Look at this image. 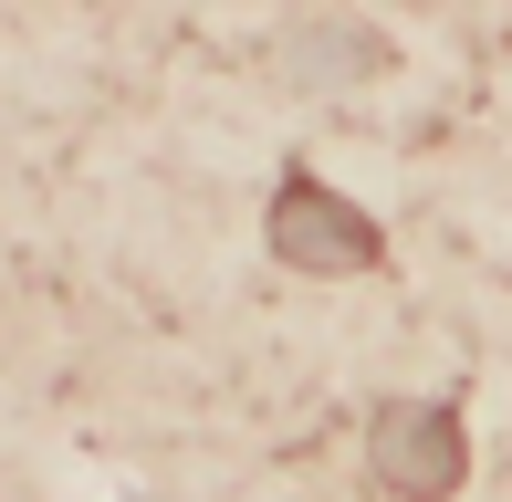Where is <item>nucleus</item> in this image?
Returning <instances> with one entry per match:
<instances>
[{"mask_svg":"<svg viewBox=\"0 0 512 502\" xmlns=\"http://www.w3.org/2000/svg\"><path fill=\"white\" fill-rule=\"evenodd\" d=\"M272 251H283V262H314V272H356L366 251H377V231H366V220L345 210L335 189L293 178V189L272 199Z\"/></svg>","mask_w":512,"mask_h":502,"instance_id":"obj_1","label":"nucleus"},{"mask_svg":"<svg viewBox=\"0 0 512 502\" xmlns=\"http://www.w3.org/2000/svg\"><path fill=\"white\" fill-rule=\"evenodd\" d=\"M450 419H439V408H408V419H387V440H377V471L387 482H418V492H439L450 482Z\"/></svg>","mask_w":512,"mask_h":502,"instance_id":"obj_2","label":"nucleus"}]
</instances>
